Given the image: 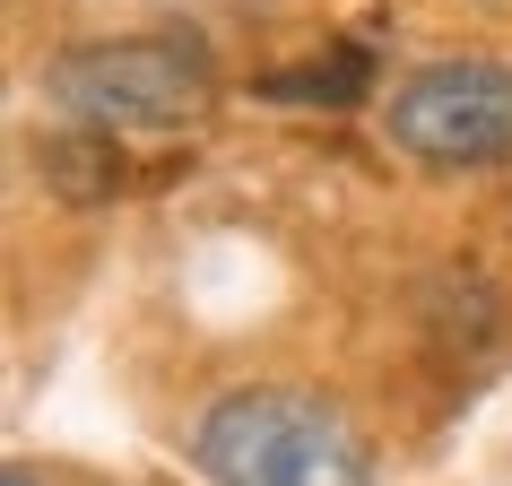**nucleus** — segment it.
Wrapping results in <instances>:
<instances>
[{"instance_id":"obj_3","label":"nucleus","mask_w":512,"mask_h":486,"mask_svg":"<svg viewBox=\"0 0 512 486\" xmlns=\"http://www.w3.org/2000/svg\"><path fill=\"white\" fill-rule=\"evenodd\" d=\"M382 139L426 174L512 165V70L504 61H426L382 96Z\"/></svg>"},{"instance_id":"obj_2","label":"nucleus","mask_w":512,"mask_h":486,"mask_svg":"<svg viewBox=\"0 0 512 486\" xmlns=\"http://www.w3.org/2000/svg\"><path fill=\"white\" fill-rule=\"evenodd\" d=\"M44 96L70 131H191L217 105V70L200 35H96L44 70Z\"/></svg>"},{"instance_id":"obj_4","label":"nucleus","mask_w":512,"mask_h":486,"mask_svg":"<svg viewBox=\"0 0 512 486\" xmlns=\"http://www.w3.org/2000/svg\"><path fill=\"white\" fill-rule=\"evenodd\" d=\"M365 79H374L365 44H339L330 61H304V70H270V79H261V96H270V105H356V96H365Z\"/></svg>"},{"instance_id":"obj_1","label":"nucleus","mask_w":512,"mask_h":486,"mask_svg":"<svg viewBox=\"0 0 512 486\" xmlns=\"http://www.w3.org/2000/svg\"><path fill=\"white\" fill-rule=\"evenodd\" d=\"M191 469L209 486H382L356 417L304 382H235L200 408Z\"/></svg>"},{"instance_id":"obj_5","label":"nucleus","mask_w":512,"mask_h":486,"mask_svg":"<svg viewBox=\"0 0 512 486\" xmlns=\"http://www.w3.org/2000/svg\"><path fill=\"white\" fill-rule=\"evenodd\" d=\"M0 486H35V478H27V469H9V478H0Z\"/></svg>"}]
</instances>
